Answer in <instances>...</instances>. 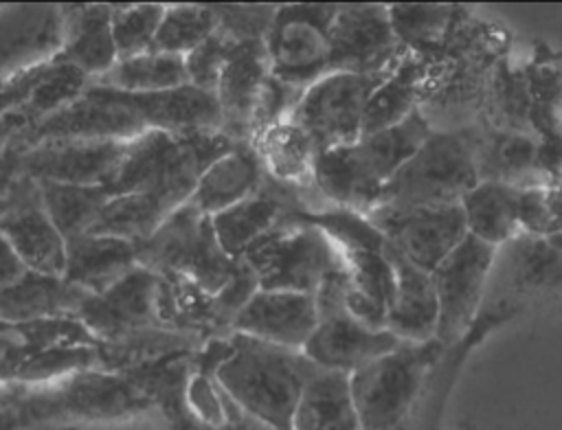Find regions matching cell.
Returning a JSON list of instances; mask_svg holds the SVG:
<instances>
[{
	"mask_svg": "<svg viewBox=\"0 0 562 430\" xmlns=\"http://www.w3.org/2000/svg\"><path fill=\"white\" fill-rule=\"evenodd\" d=\"M151 401L125 375L90 369L46 384H2V430L64 419L108 421L151 410Z\"/></svg>",
	"mask_w": 562,
	"mask_h": 430,
	"instance_id": "cell-1",
	"label": "cell"
},
{
	"mask_svg": "<svg viewBox=\"0 0 562 430\" xmlns=\"http://www.w3.org/2000/svg\"><path fill=\"white\" fill-rule=\"evenodd\" d=\"M233 355L217 369V386L268 430H294L303 388L318 366L299 349L233 333Z\"/></svg>",
	"mask_w": 562,
	"mask_h": 430,
	"instance_id": "cell-2",
	"label": "cell"
},
{
	"mask_svg": "<svg viewBox=\"0 0 562 430\" xmlns=\"http://www.w3.org/2000/svg\"><path fill=\"white\" fill-rule=\"evenodd\" d=\"M233 147L235 140L222 132L173 136L147 129L130 140L125 162L110 189L114 195L167 193L189 202L200 176Z\"/></svg>",
	"mask_w": 562,
	"mask_h": 430,
	"instance_id": "cell-3",
	"label": "cell"
},
{
	"mask_svg": "<svg viewBox=\"0 0 562 430\" xmlns=\"http://www.w3.org/2000/svg\"><path fill=\"white\" fill-rule=\"evenodd\" d=\"M481 182L468 127H441L386 182L378 206L411 211L461 204ZM375 206V208H378Z\"/></svg>",
	"mask_w": 562,
	"mask_h": 430,
	"instance_id": "cell-4",
	"label": "cell"
},
{
	"mask_svg": "<svg viewBox=\"0 0 562 430\" xmlns=\"http://www.w3.org/2000/svg\"><path fill=\"white\" fill-rule=\"evenodd\" d=\"M446 349L437 338L402 342L351 373L360 430H413V415L428 371Z\"/></svg>",
	"mask_w": 562,
	"mask_h": 430,
	"instance_id": "cell-5",
	"label": "cell"
},
{
	"mask_svg": "<svg viewBox=\"0 0 562 430\" xmlns=\"http://www.w3.org/2000/svg\"><path fill=\"white\" fill-rule=\"evenodd\" d=\"M138 261L158 276H187L217 294L233 279L239 259L224 250L213 217L184 202L138 244Z\"/></svg>",
	"mask_w": 562,
	"mask_h": 430,
	"instance_id": "cell-6",
	"label": "cell"
},
{
	"mask_svg": "<svg viewBox=\"0 0 562 430\" xmlns=\"http://www.w3.org/2000/svg\"><path fill=\"white\" fill-rule=\"evenodd\" d=\"M259 276L261 290L316 294L323 281L342 265L331 239L307 222L277 228L241 257Z\"/></svg>",
	"mask_w": 562,
	"mask_h": 430,
	"instance_id": "cell-7",
	"label": "cell"
},
{
	"mask_svg": "<svg viewBox=\"0 0 562 430\" xmlns=\"http://www.w3.org/2000/svg\"><path fill=\"white\" fill-rule=\"evenodd\" d=\"M130 140H44L24 151H0V176H26L37 182L110 186L119 176Z\"/></svg>",
	"mask_w": 562,
	"mask_h": 430,
	"instance_id": "cell-8",
	"label": "cell"
},
{
	"mask_svg": "<svg viewBox=\"0 0 562 430\" xmlns=\"http://www.w3.org/2000/svg\"><path fill=\"white\" fill-rule=\"evenodd\" d=\"M340 4H279L266 39L270 72L305 92L329 75L331 24Z\"/></svg>",
	"mask_w": 562,
	"mask_h": 430,
	"instance_id": "cell-9",
	"label": "cell"
},
{
	"mask_svg": "<svg viewBox=\"0 0 562 430\" xmlns=\"http://www.w3.org/2000/svg\"><path fill=\"white\" fill-rule=\"evenodd\" d=\"M386 75L329 72L303 92L290 118L307 132L318 151L353 145L362 138L367 103Z\"/></svg>",
	"mask_w": 562,
	"mask_h": 430,
	"instance_id": "cell-10",
	"label": "cell"
},
{
	"mask_svg": "<svg viewBox=\"0 0 562 430\" xmlns=\"http://www.w3.org/2000/svg\"><path fill=\"white\" fill-rule=\"evenodd\" d=\"M149 127L145 118L127 105L112 88L90 86L88 92L20 136L2 143L0 151H24L44 140H132Z\"/></svg>",
	"mask_w": 562,
	"mask_h": 430,
	"instance_id": "cell-11",
	"label": "cell"
},
{
	"mask_svg": "<svg viewBox=\"0 0 562 430\" xmlns=\"http://www.w3.org/2000/svg\"><path fill=\"white\" fill-rule=\"evenodd\" d=\"M92 79L77 66L55 57L2 81L0 138L9 143L55 112L81 99Z\"/></svg>",
	"mask_w": 562,
	"mask_h": 430,
	"instance_id": "cell-12",
	"label": "cell"
},
{
	"mask_svg": "<svg viewBox=\"0 0 562 430\" xmlns=\"http://www.w3.org/2000/svg\"><path fill=\"white\" fill-rule=\"evenodd\" d=\"M0 233L29 270L64 276L66 239L44 206L37 180L13 176L2 182Z\"/></svg>",
	"mask_w": 562,
	"mask_h": 430,
	"instance_id": "cell-13",
	"label": "cell"
},
{
	"mask_svg": "<svg viewBox=\"0 0 562 430\" xmlns=\"http://www.w3.org/2000/svg\"><path fill=\"white\" fill-rule=\"evenodd\" d=\"M400 254L426 272H435L470 235L461 204L411 211L373 208L367 215Z\"/></svg>",
	"mask_w": 562,
	"mask_h": 430,
	"instance_id": "cell-14",
	"label": "cell"
},
{
	"mask_svg": "<svg viewBox=\"0 0 562 430\" xmlns=\"http://www.w3.org/2000/svg\"><path fill=\"white\" fill-rule=\"evenodd\" d=\"M406 48L400 44L389 4H340L331 24L329 72L386 75Z\"/></svg>",
	"mask_w": 562,
	"mask_h": 430,
	"instance_id": "cell-15",
	"label": "cell"
},
{
	"mask_svg": "<svg viewBox=\"0 0 562 430\" xmlns=\"http://www.w3.org/2000/svg\"><path fill=\"white\" fill-rule=\"evenodd\" d=\"M77 318L99 342H114L132 333L162 327L160 276L138 265L125 279L101 294H88Z\"/></svg>",
	"mask_w": 562,
	"mask_h": 430,
	"instance_id": "cell-16",
	"label": "cell"
},
{
	"mask_svg": "<svg viewBox=\"0 0 562 430\" xmlns=\"http://www.w3.org/2000/svg\"><path fill=\"white\" fill-rule=\"evenodd\" d=\"M496 248L468 235V239L432 272L439 301L437 340L452 344L472 322L494 263Z\"/></svg>",
	"mask_w": 562,
	"mask_h": 430,
	"instance_id": "cell-17",
	"label": "cell"
},
{
	"mask_svg": "<svg viewBox=\"0 0 562 430\" xmlns=\"http://www.w3.org/2000/svg\"><path fill=\"white\" fill-rule=\"evenodd\" d=\"M64 4H0V77L59 57L66 46Z\"/></svg>",
	"mask_w": 562,
	"mask_h": 430,
	"instance_id": "cell-18",
	"label": "cell"
},
{
	"mask_svg": "<svg viewBox=\"0 0 562 430\" xmlns=\"http://www.w3.org/2000/svg\"><path fill=\"white\" fill-rule=\"evenodd\" d=\"M318 320L314 294L259 290L235 318L233 333L303 351Z\"/></svg>",
	"mask_w": 562,
	"mask_h": 430,
	"instance_id": "cell-19",
	"label": "cell"
},
{
	"mask_svg": "<svg viewBox=\"0 0 562 430\" xmlns=\"http://www.w3.org/2000/svg\"><path fill=\"white\" fill-rule=\"evenodd\" d=\"M404 340L389 329H373L349 312L318 320L303 353L321 369L356 373L364 364L391 353Z\"/></svg>",
	"mask_w": 562,
	"mask_h": 430,
	"instance_id": "cell-20",
	"label": "cell"
},
{
	"mask_svg": "<svg viewBox=\"0 0 562 430\" xmlns=\"http://www.w3.org/2000/svg\"><path fill=\"white\" fill-rule=\"evenodd\" d=\"M268 77L270 57L266 42L237 44L215 90L222 110V134L235 143H248L250 114Z\"/></svg>",
	"mask_w": 562,
	"mask_h": 430,
	"instance_id": "cell-21",
	"label": "cell"
},
{
	"mask_svg": "<svg viewBox=\"0 0 562 430\" xmlns=\"http://www.w3.org/2000/svg\"><path fill=\"white\" fill-rule=\"evenodd\" d=\"M119 94L145 118L149 129H160L173 136L222 132V110L217 97L191 83L160 92Z\"/></svg>",
	"mask_w": 562,
	"mask_h": 430,
	"instance_id": "cell-22",
	"label": "cell"
},
{
	"mask_svg": "<svg viewBox=\"0 0 562 430\" xmlns=\"http://www.w3.org/2000/svg\"><path fill=\"white\" fill-rule=\"evenodd\" d=\"M389 259L395 270V296L386 316V329L404 342L435 340L439 301L432 274L411 263L393 246H389Z\"/></svg>",
	"mask_w": 562,
	"mask_h": 430,
	"instance_id": "cell-23",
	"label": "cell"
},
{
	"mask_svg": "<svg viewBox=\"0 0 562 430\" xmlns=\"http://www.w3.org/2000/svg\"><path fill=\"white\" fill-rule=\"evenodd\" d=\"M140 265L138 244L112 235H79L66 241L64 279L88 294H101Z\"/></svg>",
	"mask_w": 562,
	"mask_h": 430,
	"instance_id": "cell-24",
	"label": "cell"
},
{
	"mask_svg": "<svg viewBox=\"0 0 562 430\" xmlns=\"http://www.w3.org/2000/svg\"><path fill=\"white\" fill-rule=\"evenodd\" d=\"M99 340L77 318H42L31 322H2L0 331V375L11 382L18 371L40 353L61 347H97Z\"/></svg>",
	"mask_w": 562,
	"mask_h": 430,
	"instance_id": "cell-25",
	"label": "cell"
},
{
	"mask_svg": "<svg viewBox=\"0 0 562 430\" xmlns=\"http://www.w3.org/2000/svg\"><path fill=\"white\" fill-rule=\"evenodd\" d=\"M266 180V167L250 143H235V147L217 158L198 180L189 202L202 213L215 217L217 213L250 197Z\"/></svg>",
	"mask_w": 562,
	"mask_h": 430,
	"instance_id": "cell-26",
	"label": "cell"
},
{
	"mask_svg": "<svg viewBox=\"0 0 562 430\" xmlns=\"http://www.w3.org/2000/svg\"><path fill=\"white\" fill-rule=\"evenodd\" d=\"M66 46L59 59L83 70L92 81L108 75L116 61V42L112 33L114 4H64Z\"/></svg>",
	"mask_w": 562,
	"mask_h": 430,
	"instance_id": "cell-27",
	"label": "cell"
},
{
	"mask_svg": "<svg viewBox=\"0 0 562 430\" xmlns=\"http://www.w3.org/2000/svg\"><path fill=\"white\" fill-rule=\"evenodd\" d=\"M314 186L331 206H345L369 215L382 200L384 184L369 171L356 143L318 151Z\"/></svg>",
	"mask_w": 562,
	"mask_h": 430,
	"instance_id": "cell-28",
	"label": "cell"
},
{
	"mask_svg": "<svg viewBox=\"0 0 562 430\" xmlns=\"http://www.w3.org/2000/svg\"><path fill=\"white\" fill-rule=\"evenodd\" d=\"M86 296L88 292L68 283L64 276L29 270L15 283L0 287V320L15 325L77 316Z\"/></svg>",
	"mask_w": 562,
	"mask_h": 430,
	"instance_id": "cell-29",
	"label": "cell"
},
{
	"mask_svg": "<svg viewBox=\"0 0 562 430\" xmlns=\"http://www.w3.org/2000/svg\"><path fill=\"white\" fill-rule=\"evenodd\" d=\"M349 272L347 312L373 329H386L395 296V270L386 250L340 252Z\"/></svg>",
	"mask_w": 562,
	"mask_h": 430,
	"instance_id": "cell-30",
	"label": "cell"
},
{
	"mask_svg": "<svg viewBox=\"0 0 562 430\" xmlns=\"http://www.w3.org/2000/svg\"><path fill=\"white\" fill-rule=\"evenodd\" d=\"M294 430H360L351 375L318 366L303 388Z\"/></svg>",
	"mask_w": 562,
	"mask_h": 430,
	"instance_id": "cell-31",
	"label": "cell"
},
{
	"mask_svg": "<svg viewBox=\"0 0 562 430\" xmlns=\"http://www.w3.org/2000/svg\"><path fill=\"white\" fill-rule=\"evenodd\" d=\"M160 322L200 340L233 336V329L220 316L215 294L187 276H160Z\"/></svg>",
	"mask_w": 562,
	"mask_h": 430,
	"instance_id": "cell-32",
	"label": "cell"
},
{
	"mask_svg": "<svg viewBox=\"0 0 562 430\" xmlns=\"http://www.w3.org/2000/svg\"><path fill=\"white\" fill-rule=\"evenodd\" d=\"M522 191L503 180H481L463 200V213L472 237L501 246L522 222Z\"/></svg>",
	"mask_w": 562,
	"mask_h": 430,
	"instance_id": "cell-33",
	"label": "cell"
},
{
	"mask_svg": "<svg viewBox=\"0 0 562 430\" xmlns=\"http://www.w3.org/2000/svg\"><path fill=\"white\" fill-rule=\"evenodd\" d=\"M184 202L187 200L167 193L114 195L90 228V233L123 237L134 244H143Z\"/></svg>",
	"mask_w": 562,
	"mask_h": 430,
	"instance_id": "cell-34",
	"label": "cell"
},
{
	"mask_svg": "<svg viewBox=\"0 0 562 430\" xmlns=\"http://www.w3.org/2000/svg\"><path fill=\"white\" fill-rule=\"evenodd\" d=\"M422 59L406 50L400 64L373 90L362 121V136L389 129L422 108Z\"/></svg>",
	"mask_w": 562,
	"mask_h": 430,
	"instance_id": "cell-35",
	"label": "cell"
},
{
	"mask_svg": "<svg viewBox=\"0 0 562 430\" xmlns=\"http://www.w3.org/2000/svg\"><path fill=\"white\" fill-rule=\"evenodd\" d=\"M252 145L268 176L294 186H314V165L318 149L307 132L292 118L274 125Z\"/></svg>",
	"mask_w": 562,
	"mask_h": 430,
	"instance_id": "cell-36",
	"label": "cell"
},
{
	"mask_svg": "<svg viewBox=\"0 0 562 430\" xmlns=\"http://www.w3.org/2000/svg\"><path fill=\"white\" fill-rule=\"evenodd\" d=\"M432 132V123L422 110H417L389 129L362 136L356 143V149L369 171L386 186V182L419 151Z\"/></svg>",
	"mask_w": 562,
	"mask_h": 430,
	"instance_id": "cell-37",
	"label": "cell"
},
{
	"mask_svg": "<svg viewBox=\"0 0 562 430\" xmlns=\"http://www.w3.org/2000/svg\"><path fill=\"white\" fill-rule=\"evenodd\" d=\"M459 7L452 4H389V15L400 44L415 55H432L446 46L454 29Z\"/></svg>",
	"mask_w": 562,
	"mask_h": 430,
	"instance_id": "cell-38",
	"label": "cell"
},
{
	"mask_svg": "<svg viewBox=\"0 0 562 430\" xmlns=\"http://www.w3.org/2000/svg\"><path fill=\"white\" fill-rule=\"evenodd\" d=\"M40 186L44 206L66 241L90 233L108 202L114 197L108 184L77 186L59 182H40Z\"/></svg>",
	"mask_w": 562,
	"mask_h": 430,
	"instance_id": "cell-39",
	"label": "cell"
},
{
	"mask_svg": "<svg viewBox=\"0 0 562 430\" xmlns=\"http://www.w3.org/2000/svg\"><path fill=\"white\" fill-rule=\"evenodd\" d=\"M187 83L189 77L184 68V57L149 50L138 57L116 61V66L108 75L92 81L90 86L112 88L119 92H160Z\"/></svg>",
	"mask_w": 562,
	"mask_h": 430,
	"instance_id": "cell-40",
	"label": "cell"
},
{
	"mask_svg": "<svg viewBox=\"0 0 562 430\" xmlns=\"http://www.w3.org/2000/svg\"><path fill=\"white\" fill-rule=\"evenodd\" d=\"M215 31L217 20L211 4H165L154 50L187 57Z\"/></svg>",
	"mask_w": 562,
	"mask_h": 430,
	"instance_id": "cell-41",
	"label": "cell"
},
{
	"mask_svg": "<svg viewBox=\"0 0 562 430\" xmlns=\"http://www.w3.org/2000/svg\"><path fill=\"white\" fill-rule=\"evenodd\" d=\"M296 222H307L323 230L340 252L356 250H386V237L375 228V224L351 208L327 206L321 211H305L296 215Z\"/></svg>",
	"mask_w": 562,
	"mask_h": 430,
	"instance_id": "cell-42",
	"label": "cell"
},
{
	"mask_svg": "<svg viewBox=\"0 0 562 430\" xmlns=\"http://www.w3.org/2000/svg\"><path fill=\"white\" fill-rule=\"evenodd\" d=\"M165 15V4H114L112 33L119 61L154 50V42Z\"/></svg>",
	"mask_w": 562,
	"mask_h": 430,
	"instance_id": "cell-43",
	"label": "cell"
},
{
	"mask_svg": "<svg viewBox=\"0 0 562 430\" xmlns=\"http://www.w3.org/2000/svg\"><path fill=\"white\" fill-rule=\"evenodd\" d=\"M97 347H61V349H50L46 353H40L33 360H29L11 382L46 384L79 371L101 369Z\"/></svg>",
	"mask_w": 562,
	"mask_h": 430,
	"instance_id": "cell-44",
	"label": "cell"
},
{
	"mask_svg": "<svg viewBox=\"0 0 562 430\" xmlns=\"http://www.w3.org/2000/svg\"><path fill=\"white\" fill-rule=\"evenodd\" d=\"M217 31L235 44L266 42L279 4H211Z\"/></svg>",
	"mask_w": 562,
	"mask_h": 430,
	"instance_id": "cell-45",
	"label": "cell"
},
{
	"mask_svg": "<svg viewBox=\"0 0 562 430\" xmlns=\"http://www.w3.org/2000/svg\"><path fill=\"white\" fill-rule=\"evenodd\" d=\"M303 92L283 83L281 79L268 77V81L263 83L257 103L252 108L250 114V123H248V143L252 145L259 136H263L268 129H272L274 125L288 121L296 108V103L301 101Z\"/></svg>",
	"mask_w": 562,
	"mask_h": 430,
	"instance_id": "cell-46",
	"label": "cell"
},
{
	"mask_svg": "<svg viewBox=\"0 0 562 430\" xmlns=\"http://www.w3.org/2000/svg\"><path fill=\"white\" fill-rule=\"evenodd\" d=\"M235 42L231 37H226L222 31H215L206 42H202L195 50H191L184 57V68H187V77L189 83L215 94L222 70L231 57V53L235 50Z\"/></svg>",
	"mask_w": 562,
	"mask_h": 430,
	"instance_id": "cell-47",
	"label": "cell"
},
{
	"mask_svg": "<svg viewBox=\"0 0 562 430\" xmlns=\"http://www.w3.org/2000/svg\"><path fill=\"white\" fill-rule=\"evenodd\" d=\"M29 272L26 263L20 259V254L11 248L7 239L0 244V287H7L22 279Z\"/></svg>",
	"mask_w": 562,
	"mask_h": 430,
	"instance_id": "cell-48",
	"label": "cell"
},
{
	"mask_svg": "<svg viewBox=\"0 0 562 430\" xmlns=\"http://www.w3.org/2000/svg\"><path fill=\"white\" fill-rule=\"evenodd\" d=\"M220 393H222V401H224V410H226V421L220 428H206V430H268L266 426H261L259 421L248 417L244 410H239L237 404L222 388H220Z\"/></svg>",
	"mask_w": 562,
	"mask_h": 430,
	"instance_id": "cell-49",
	"label": "cell"
}]
</instances>
